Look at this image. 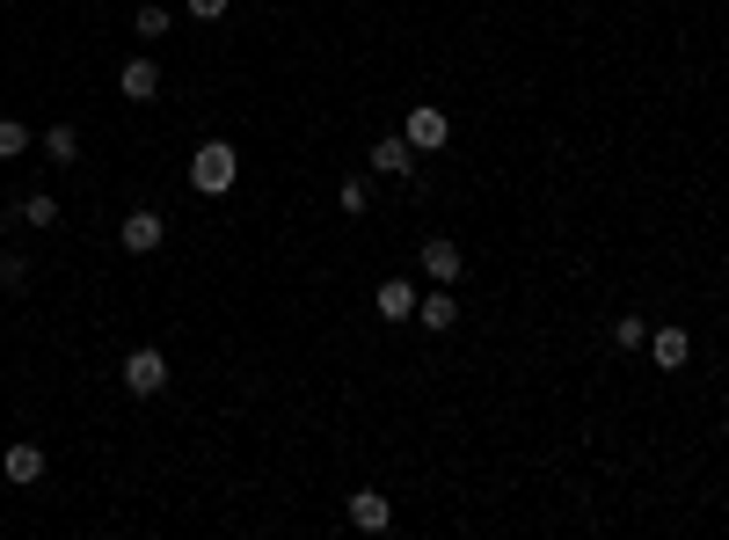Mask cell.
Returning <instances> with one entry per match:
<instances>
[{
    "mask_svg": "<svg viewBox=\"0 0 729 540\" xmlns=\"http://www.w3.org/2000/svg\"><path fill=\"white\" fill-rule=\"evenodd\" d=\"M234 175H242V154L226 147V139H205V147L190 154V191L197 197H226L234 191Z\"/></svg>",
    "mask_w": 729,
    "mask_h": 540,
    "instance_id": "6da1fadb",
    "label": "cell"
},
{
    "mask_svg": "<svg viewBox=\"0 0 729 540\" xmlns=\"http://www.w3.org/2000/svg\"><path fill=\"white\" fill-rule=\"evenodd\" d=\"M401 139H409L416 154H437L445 139H453V124H445V110H437V102H416L409 118H401Z\"/></svg>",
    "mask_w": 729,
    "mask_h": 540,
    "instance_id": "7a4b0ae2",
    "label": "cell"
},
{
    "mask_svg": "<svg viewBox=\"0 0 729 540\" xmlns=\"http://www.w3.org/2000/svg\"><path fill=\"white\" fill-rule=\"evenodd\" d=\"M161 388H169V358H161L153 344H139L132 358H124V394H139L146 402V394H161Z\"/></svg>",
    "mask_w": 729,
    "mask_h": 540,
    "instance_id": "3957f363",
    "label": "cell"
},
{
    "mask_svg": "<svg viewBox=\"0 0 729 540\" xmlns=\"http://www.w3.org/2000/svg\"><path fill=\"white\" fill-rule=\"evenodd\" d=\"M118 242H124V256H153V248L169 242V226H161V212H124Z\"/></svg>",
    "mask_w": 729,
    "mask_h": 540,
    "instance_id": "277c9868",
    "label": "cell"
},
{
    "mask_svg": "<svg viewBox=\"0 0 729 540\" xmlns=\"http://www.w3.org/2000/svg\"><path fill=\"white\" fill-rule=\"evenodd\" d=\"M343 512H350V526H358V533H387V526H394L387 490H350V504H343Z\"/></svg>",
    "mask_w": 729,
    "mask_h": 540,
    "instance_id": "5b68a950",
    "label": "cell"
},
{
    "mask_svg": "<svg viewBox=\"0 0 729 540\" xmlns=\"http://www.w3.org/2000/svg\"><path fill=\"white\" fill-rule=\"evenodd\" d=\"M0 475L15 482V490H29L37 475H45V445H29V439H15L8 453H0Z\"/></svg>",
    "mask_w": 729,
    "mask_h": 540,
    "instance_id": "8992f818",
    "label": "cell"
},
{
    "mask_svg": "<svg viewBox=\"0 0 729 540\" xmlns=\"http://www.w3.org/2000/svg\"><path fill=\"white\" fill-rule=\"evenodd\" d=\"M416 299H423V293H416L409 278H387V285L372 293V315H380V321H416Z\"/></svg>",
    "mask_w": 729,
    "mask_h": 540,
    "instance_id": "52a82bcc",
    "label": "cell"
},
{
    "mask_svg": "<svg viewBox=\"0 0 729 540\" xmlns=\"http://www.w3.org/2000/svg\"><path fill=\"white\" fill-rule=\"evenodd\" d=\"M118 88H124V102H153L161 96V66H153V59H124Z\"/></svg>",
    "mask_w": 729,
    "mask_h": 540,
    "instance_id": "ba28073f",
    "label": "cell"
},
{
    "mask_svg": "<svg viewBox=\"0 0 729 540\" xmlns=\"http://www.w3.org/2000/svg\"><path fill=\"white\" fill-rule=\"evenodd\" d=\"M416 321H423L431 336H445V329L460 321V299H453V293H445V285H437V293H423V299H416Z\"/></svg>",
    "mask_w": 729,
    "mask_h": 540,
    "instance_id": "9c48e42d",
    "label": "cell"
},
{
    "mask_svg": "<svg viewBox=\"0 0 729 540\" xmlns=\"http://www.w3.org/2000/svg\"><path fill=\"white\" fill-rule=\"evenodd\" d=\"M460 242H445V234H431V242H423V270H431L437 285H453V278H460Z\"/></svg>",
    "mask_w": 729,
    "mask_h": 540,
    "instance_id": "30bf717a",
    "label": "cell"
},
{
    "mask_svg": "<svg viewBox=\"0 0 729 540\" xmlns=\"http://www.w3.org/2000/svg\"><path fill=\"white\" fill-rule=\"evenodd\" d=\"M650 351H656L664 372H679L685 358H693V336H685V329H650Z\"/></svg>",
    "mask_w": 729,
    "mask_h": 540,
    "instance_id": "8fae6325",
    "label": "cell"
},
{
    "mask_svg": "<svg viewBox=\"0 0 729 540\" xmlns=\"http://www.w3.org/2000/svg\"><path fill=\"white\" fill-rule=\"evenodd\" d=\"M372 169H380V175H409L416 169V147L401 139V132H394V139H372Z\"/></svg>",
    "mask_w": 729,
    "mask_h": 540,
    "instance_id": "7c38bea8",
    "label": "cell"
},
{
    "mask_svg": "<svg viewBox=\"0 0 729 540\" xmlns=\"http://www.w3.org/2000/svg\"><path fill=\"white\" fill-rule=\"evenodd\" d=\"M29 147H37V132L23 118H0V161H23Z\"/></svg>",
    "mask_w": 729,
    "mask_h": 540,
    "instance_id": "4fadbf2b",
    "label": "cell"
},
{
    "mask_svg": "<svg viewBox=\"0 0 729 540\" xmlns=\"http://www.w3.org/2000/svg\"><path fill=\"white\" fill-rule=\"evenodd\" d=\"M37 139H45V154L59 161V169H73V161H81V139H73V124H51V132H37Z\"/></svg>",
    "mask_w": 729,
    "mask_h": 540,
    "instance_id": "5bb4252c",
    "label": "cell"
},
{
    "mask_svg": "<svg viewBox=\"0 0 729 540\" xmlns=\"http://www.w3.org/2000/svg\"><path fill=\"white\" fill-rule=\"evenodd\" d=\"M132 29H139L146 45H161V37L175 29V15H169V8H139V15H132Z\"/></svg>",
    "mask_w": 729,
    "mask_h": 540,
    "instance_id": "9a60e30c",
    "label": "cell"
},
{
    "mask_svg": "<svg viewBox=\"0 0 729 540\" xmlns=\"http://www.w3.org/2000/svg\"><path fill=\"white\" fill-rule=\"evenodd\" d=\"M613 344H620V351H642V344H650V321H642V315H620V321H613Z\"/></svg>",
    "mask_w": 729,
    "mask_h": 540,
    "instance_id": "2e32d148",
    "label": "cell"
},
{
    "mask_svg": "<svg viewBox=\"0 0 729 540\" xmlns=\"http://www.w3.org/2000/svg\"><path fill=\"white\" fill-rule=\"evenodd\" d=\"M23 220H29V226H51V220H59V197H45V191L23 197Z\"/></svg>",
    "mask_w": 729,
    "mask_h": 540,
    "instance_id": "e0dca14e",
    "label": "cell"
},
{
    "mask_svg": "<svg viewBox=\"0 0 729 540\" xmlns=\"http://www.w3.org/2000/svg\"><path fill=\"white\" fill-rule=\"evenodd\" d=\"M336 212H343V220H358V212H364V183H358V175L336 183Z\"/></svg>",
    "mask_w": 729,
    "mask_h": 540,
    "instance_id": "ac0fdd59",
    "label": "cell"
},
{
    "mask_svg": "<svg viewBox=\"0 0 729 540\" xmlns=\"http://www.w3.org/2000/svg\"><path fill=\"white\" fill-rule=\"evenodd\" d=\"M23 278H29L23 256H0V285H23Z\"/></svg>",
    "mask_w": 729,
    "mask_h": 540,
    "instance_id": "d6986e66",
    "label": "cell"
},
{
    "mask_svg": "<svg viewBox=\"0 0 729 540\" xmlns=\"http://www.w3.org/2000/svg\"><path fill=\"white\" fill-rule=\"evenodd\" d=\"M190 15H197V23H219V15H226V0H190Z\"/></svg>",
    "mask_w": 729,
    "mask_h": 540,
    "instance_id": "ffe728a7",
    "label": "cell"
},
{
    "mask_svg": "<svg viewBox=\"0 0 729 540\" xmlns=\"http://www.w3.org/2000/svg\"><path fill=\"white\" fill-rule=\"evenodd\" d=\"M0 234H8V212H0Z\"/></svg>",
    "mask_w": 729,
    "mask_h": 540,
    "instance_id": "44dd1931",
    "label": "cell"
},
{
    "mask_svg": "<svg viewBox=\"0 0 729 540\" xmlns=\"http://www.w3.org/2000/svg\"><path fill=\"white\" fill-rule=\"evenodd\" d=\"M722 439H729V417H722Z\"/></svg>",
    "mask_w": 729,
    "mask_h": 540,
    "instance_id": "7402d4cb",
    "label": "cell"
}]
</instances>
